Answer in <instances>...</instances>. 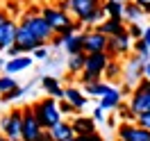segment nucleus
I'll return each instance as SVG.
<instances>
[{"label":"nucleus","instance_id":"f257e3e1","mask_svg":"<svg viewBox=\"0 0 150 141\" xmlns=\"http://www.w3.org/2000/svg\"><path fill=\"white\" fill-rule=\"evenodd\" d=\"M30 107H32V112H34V116H37V121L41 123L43 130H52L59 121H64V116L59 112V100L50 98V96L37 100V103L30 105Z\"/></svg>","mask_w":150,"mask_h":141},{"label":"nucleus","instance_id":"f03ea898","mask_svg":"<svg viewBox=\"0 0 150 141\" xmlns=\"http://www.w3.org/2000/svg\"><path fill=\"white\" fill-rule=\"evenodd\" d=\"M21 128H23V107L21 109H11L9 114L5 112L0 116V134L7 141H18Z\"/></svg>","mask_w":150,"mask_h":141},{"label":"nucleus","instance_id":"7ed1b4c3","mask_svg":"<svg viewBox=\"0 0 150 141\" xmlns=\"http://www.w3.org/2000/svg\"><path fill=\"white\" fill-rule=\"evenodd\" d=\"M143 64H146V62H143L139 55L125 57V62H123V86L134 89V86L143 80Z\"/></svg>","mask_w":150,"mask_h":141},{"label":"nucleus","instance_id":"20e7f679","mask_svg":"<svg viewBox=\"0 0 150 141\" xmlns=\"http://www.w3.org/2000/svg\"><path fill=\"white\" fill-rule=\"evenodd\" d=\"M23 23L32 30V34H34L41 43H50V39L55 37V30L50 28V23L41 16V11H39V14H25V16H23Z\"/></svg>","mask_w":150,"mask_h":141},{"label":"nucleus","instance_id":"39448f33","mask_svg":"<svg viewBox=\"0 0 150 141\" xmlns=\"http://www.w3.org/2000/svg\"><path fill=\"white\" fill-rule=\"evenodd\" d=\"M132 43H134V39L130 37L127 30L121 32V34H116V37H109V41H107V55L112 59H125V57L132 55Z\"/></svg>","mask_w":150,"mask_h":141},{"label":"nucleus","instance_id":"423d86ee","mask_svg":"<svg viewBox=\"0 0 150 141\" xmlns=\"http://www.w3.org/2000/svg\"><path fill=\"white\" fill-rule=\"evenodd\" d=\"M127 105L132 107V112L137 114H143V112H150V82L148 80H141L139 84L134 86V91L130 94V100Z\"/></svg>","mask_w":150,"mask_h":141},{"label":"nucleus","instance_id":"0eeeda50","mask_svg":"<svg viewBox=\"0 0 150 141\" xmlns=\"http://www.w3.org/2000/svg\"><path fill=\"white\" fill-rule=\"evenodd\" d=\"M43 134L41 123L37 121V116L32 112V107H23V128H21V139L23 141H37Z\"/></svg>","mask_w":150,"mask_h":141},{"label":"nucleus","instance_id":"6e6552de","mask_svg":"<svg viewBox=\"0 0 150 141\" xmlns=\"http://www.w3.org/2000/svg\"><path fill=\"white\" fill-rule=\"evenodd\" d=\"M118 141H150V130L141 128L139 123H121L116 128Z\"/></svg>","mask_w":150,"mask_h":141},{"label":"nucleus","instance_id":"1a4fd4ad","mask_svg":"<svg viewBox=\"0 0 150 141\" xmlns=\"http://www.w3.org/2000/svg\"><path fill=\"white\" fill-rule=\"evenodd\" d=\"M14 43L23 50V55H25V52H32V50H34V48H39V46H43V43H41V41L32 34V30H30L23 21H21L18 28H16V41H14Z\"/></svg>","mask_w":150,"mask_h":141},{"label":"nucleus","instance_id":"9d476101","mask_svg":"<svg viewBox=\"0 0 150 141\" xmlns=\"http://www.w3.org/2000/svg\"><path fill=\"white\" fill-rule=\"evenodd\" d=\"M107 41L109 37H105L98 30H84V52H107Z\"/></svg>","mask_w":150,"mask_h":141},{"label":"nucleus","instance_id":"9b49d317","mask_svg":"<svg viewBox=\"0 0 150 141\" xmlns=\"http://www.w3.org/2000/svg\"><path fill=\"white\" fill-rule=\"evenodd\" d=\"M100 5H103V0H71V16L77 21H84Z\"/></svg>","mask_w":150,"mask_h":141},{"label":"nucleus","instance_id":"f8f14e48","mask_svg":"<svg viewBox=\"0 0 150 141\" xmlns=\"http://www.w3.org/2000/svg\"><path fill=\"white\" fill-rule=\"evenodd\" d=\"M41 89H43L50 98H55V100H64L66 98V86L62 84L55 75H43L41 77Z\"/></svg>","mask_w":150,"mask_h":141},{"label":"nucleus","instance_id":"ddd939ff","mask_svg":"<svg viewBox=\"0 0 150 141\" xmlns=\"http://www.w3.org/2000/svg\"><path fill=\"white\" fill-rule=\"evenodd\" d=\"M71 125H73L75 137H86V134H93V132H98L93 116H82V114H75V118L71 121Z\"/></svg>","mask_w":150,"mask_h":141},{"label":"nucleus","instance_id":"4468645a","mask_svg":"<svg viewBox=\"0 0 150 141\" xmlns=\"http://www.w3.org/2000/svg\"><path fill=\"white\" fill-rule=\"evenodd\" d=\"M16 28H18V23H14L11 18L0 23V50L2 52L9 46H14V41H16Z\"/></svg>","mask_w":150,"mask_h":141},{"label":"nucleus","instance_id":"2eb2a0df","mask_svg":"<svg viewBox=\"0 0 150 141\" xmlns=\"http://www.w3.org/2000/svg\"><path fill=\"white\" fill-rule=\"evenodd\" d=\"M109 59H112V57L107 55V52H86L84 71H89V73H105Z\"/></svg>","mask_w":150,"mask_h":141},{"label":"nucleus","instance_id":"dca6fc26","mask_svg":"<svg viewBox=\"0 0 150 141\" xmlns=\"http://www.w3.org/2000/svg\"><path fill=\"white\" fill-rule=\"evenodd\" d=\"M96 30L103 32L105 37H116V34H121V32L127 30V23H125V18H105Z\"/></svg>","mask_w":150,"mask_h":141},{"label":"nucleus","instance_id":"f3484780","mask_svg":"<svg viewBox=\"0 0 150 141\" xmlns=\"http://www.w3.org/2000/svg\"><path fill=\"white\" fill-rule=\"evenodd\" d=\"M64 37V50L68 55L84 52V32H73V34H62Z\"/></svg>","mask_w":150,"mask_h":141},{"label":"nucleus","instance_id":"a211bd4d","mask_svg":"<svg viewBox=\"0 0 150 141\" xmlns=\"http://www.w3.org/2000/svg\"><path fill=\"white\" fill-rule=\"evenodd\" d=\"M30 66H32V57L21 55V57H14V59H7V64H5V71H2V73L14 75V73H21V71H28Z\"/></svg>","mask_w":150,"mask_h":141},{"label":"nucleus","instance_id":"6ab92c4d","mask_svg":"<svg viewBox=\"0 0 150 141\" xmlns=\"http://www.w3.org/2000/svg\"><path fill=\"white\" fill-rule=\"evenodd\" d=\"M103 77H105V82H109V84H112V82H121L123 80V64L118 59H109Z\"/></svg>","mask_w":150,"mask_h":141},{"label":"nucleus","instance_id":"aec40b11","mask_svg":"<svg viewBox=\"0 0 150 141\" xmlns=\"http://www.w3.org/2000/svg\"><path fill=\"white\" fill-rule=\"evenodd\" d=\"M48 132H50L52 141H66V139H71V137H75L73 125H71V123H66V121H59L52 130H48Z\"/></svg>","mask_w":150,"mask_h":141},{"label":"nucleus","instance_id":"412c9836","mask_svg":"<svg viewBox=\"0 0 150 141\" xmlns=\"http://www.w3.org/2000/svg\"><path fill=\"white\" fill-rule=\"evenodd\" d=\"M86 64V52H77V55H68V62H66V68L73 77H77L82 71H84Z\"/></svg>","mask_w":150,"mask_h":141},{"label":"nucleus","instance_id":"4be33fe9","mask_svg":"<svg viewBox=\"0 0 150 141\" xmlns=\"http://www.w3.org/2000/svg\"><path fill=\"white\" fill-rule=\"evenodd\" d=\"M121 103H123V91L121 89H112L105 98H100V107H103V109H114V112H116Z\"/></svg>","mask_w":150,"mask_h":141},{"label":"nucleus","instance_id":"5701e85b","mask_svg":"<svg viewBox=\"0 0 150 141\" xmlns=\"http://www.w3.org/2000/svg\"><path fill=\"white\" fill-rule=\"evenodd\" d=\"M143 16H146V14H143V9H141L134 0L125 2V7H123V18H125V23H137V21L143 18Z\"/></svg>","mask_w":150,"mask_h":141},{"label":"nucleus","instance_id":"b1692460","mask_svg":"<svg viewBox=\"0 0 150 141\" xmlns=\"http://www.w3.org/2000/svg\"><path fill=\"white\" fill-rule=\"evenodd\" d=\"M82 89H84L86 96H93V98H105V96L109 94L114 86L109 84V82H103V80H100V82H96V84H86V86H82Z\"/></svg>","mask_w":150,"mask_h":141},{"label":"nucleus","instance_id":"393cba45","mask_svg":"<svg viewBox=\"0 0 150 141\" xmlns=\"http://www.w3.org/2000/svg\"><path fill=\"white\" fill-rule=\"evenodd\" d=\"M66 100L71 105H75L77 109H82L86 105V94L84 91H80L77 86H66Z\"/></svg>","mask_w":150,"mask_h":141},{"label":"nucleus","instance_id":"a878e982","mask_svg":"<svg viewBox=\"0 0 150 141\" xmlns=\"http://www.w3.org/2000/svg\"><path fill=\"white\" fill-rule=\"evenodd\" d=\"M103 7L107 11V18H123L125 2H121V0H103Z\"/></svg>","mask_w":150,"mask_h":141},{"label":"nucleus","instance_id":"bb28decb","mask_svg":"<svg viewBox=\"0 0 150 141\" xmlns=\"http://www.w3.org/2000/svg\"><path fill=\"white\" fill-rule=\"evenodd\" d=\"M116 114H118L121 123H137V114L132 112V107H130L127 103H121V105H118Z\"/></svg>","mask_w":150,"mask_h":141},{"label":"nucleus","instance_id":"cd10ccee","mask_svg":"<svg viewBox=\"0 0 150 141\" xmlns=\"http://www.w3.org/2000/svg\"><path fill=\"white\" fill-rule=\"evenodd\" d=\"M30 86H32V84H28V86H14L11 91H7V94H2V96H0V100H2V103H11V100H18L23 94H28V91H30Z\"/></svg>","mask_w":150,"mask_h":141},{"label":"nucleus","instance_id":"c85d7f7f","mask_svg":"<svg viewBox=\"0 0 150 141\" xmlns=\"http://www.w3.org/2000/svg\"><path fill=\"white\" fill-rule=\"evenodd\" d=\"M132 50H134V55H139L143 62L150 59V48H148V43H146L143 39H137V41L132 43Z\"/></svg>","mask_w":150,"mask_h":141},{"label":"nucleus","instance_id":"c756f323","mask_svg":"<svg viewBox=\"0 0 150 141\" xmlns=\"http://www.w3.org/2000/svg\"><path fill=\"white\" fill-rule=\"evenodd\" d=\"M14 86H18V84H16V80H14V75H7V73L0 75V96L7 94V91H11Z\"/></svg>","mask_w":150,"mask_h":141},{"label":"nucleus","instance_id":"7c9ffc66","mask_svg":"<svg viewBox=\"0 0 150 141\" xmlns=\"http://www.w3.org/2000/svg\"><path fill=\"white\" fill-rule=\"evenodd\" d=\"M103 80V73H89V71H82L80 73V84L86 86V84H96Z\"/></svg>","mask_w":150,"mask_h":141},{"label":"nucleus","instance_id":"2f4dec72","mask_svg":"<svg viewBox=\"0 0 150 141\" xmlns=\"http://www.w3.org/2000/svg\"><path fill=\"white\" fill-rule=\"evenodd\" d=\"M32 57L39 59V62H46L48 57H50V48H48L46 43H43V46H39V48H34V50H32Z\"/></svg>","mask_w":150,"mask_h":141},{"label":"nucleus","instance_id":"473e14b6","mask_svg":"<svg viewBox=\"0 0 150 141\" xmlns=\"http://www.w3.org/2000/svg\"><path fill=\"white\" fill-rule=\"evenodd\" d=\"M59 112H62V116H66V114H77L80 109H77L75 105H71V103L64 98V100H59Z\"/></svg>","mask_w":150,"mask_h":141},{"label":"nucleus","instance_id":"72a5a7b5","mask_svg":"<svg viewBox=\"0 0 150 141\" xmlns=\"http://www.w3.org/2000/svg\"><path fill=\"white\" fill-rule=\"evenodd\" d=\"M127 32H130V37L134 39V41L143 37V28H141L139 23H127Z\"/></svg>","mask_w":150,"mask_h":141},{"label":"nucleus","instance_id":"f704fd0d","mask_svg":"<svg viewBox=\"0 0 150 141\" xmlns=\"http://www.w3.org/2000/svg\"><path fill=\"white\" fill-rule=\"evenodd\" d=\"M137 123H139L141 128H146V130H150V112H143L137 116Z\"/></svg>","mask_w":150,"mask_h":141},{"label":"nucleus","instance_id":"c9c22d12","mask_svg":"<svg viewBox=\"0 0 150 141\" xmlns=\"http://www.w3.org/2000/svg\"><path fill=\"white\" fill-rule=\"evenodd\" d=\"M5 52H7V59H14V57H21V55H23V50H21L16 43H14V46H9Z\"/></svg>","mask_w":150,"mask_h":141},{"label":"nucleus","instance_id":"e433bc0d","mask_svg":"<svg viewBox=\"0 0 150 141\" xmlns=\"http://www.w3.org/2000/svg\"><path fill=\"white\" fill-rule=\"evenodd\" d=\"M91 116H93V121L103 123V121H105V109H103V107H100V105H98V107H96V109H93V114H91Z\"/></svg>","mask_w":150,"mask_h":141},{"label":"nucleus","instance_id":"4c0bfd02","mask_svg":"<svg viewBox=\"0 0 150 141\" xmlns=\"http://www.w3.org/2000/svg\"><path fill=\"white\" fill-rule=\"evenodd\" d=\"M62 46H64V37L62 34H55L50 39V48H62Z\"/></svg>","mask_w":150,"mask_h":141},{"label":"nucleus","instance_id":"58836bf2","mask_svg":"<svg viewBox=\"0 0 150 141\" xmlns=\"http://www.w3.org/2000/svg\"><path fill=\"white\" fill-rule=\"evenodd\" d=\"M134 2H137L141 9H143V14H146V16H150V0H134Z\"/></svg>","mask_w":150,"mask_h":141},{"label":"nucleus","instance_id":"ea45409f","mask_svg":"<svg viewBox=\"0 0 150 141\" xmlns=\"http://www.w3.org/2000/svg\"><path fill=\"white\" fill-rule=\"evenodd\" d=\"M82 141H103V137H100L98 132H93V134H86V137H82Z\"/></svg>","mask_w":150,"mask_h":141},{"label":"nucleus","instance_id":"a19ab883","mask_svg":"<svg viewBox=\"0 0 150 141\" xmlns=\"http://www.w3.org/2000/svg\"><path fill=\"white\" fill-rule=\"evenodd\" d=\"M143 80H148V82H150V59L143 64Z\"/></svg>","mask_w":150,"mask_h":141},{"label":"nucleus","instance_id":"79ce46f5","mask_svg":"<svg viewBox=\"0 0 150 141\" xmlns=\"http://www.w3.org/2000/svg\"><path fill=\"white\" fill-rule=\"evenodd\" d=\"M141 39H143V41L148 43V48H150V25H148V28H143V37H141Z\"/></svg>","mask_w":150,"mask_h":141},{"label":"nucleus","instance_id":"37998d69","mask_svg":"<svg viewBox=\"0 0 150 141\" xmlns=\"http://www.w3.org/2000/svg\"><path fill=\"white\" fill-rule=\"evenodd\" d=\"M37 141H52V137H50V132H48V130H43V134H41Z\"/></svg>","mask_w":150,"mask_h":141},{"label":"nucleus","instance_id":"c03bdc74","mask_svg":"<svg viewBox=\"0 0 150 141\" xmlns=\"http://www.w3.org/2000/svg\"><path fill=\"white\" fill-rule=\"evenodd\" d=\"M105 123H107L109 128H114V125H116V116H109V118H105Z\"/></svg>","mask_w":150,"mask_h":141},{"label":"nucleus","instance_id":"a18cd8bd","mask_svg":"<svg viewBox=\"0 0 150 141\" xmlns=\"http://www.w3.org/2000/svg\"><path fill=\"white\" fill-rule=\"evenodd\" d=\"M7 18H9V16H7V11L0 9V23H2V21H7Z\"/></svg>","mask_w":150,"mask_h":141},{"label":"nucleus","instance_id":"49530a36","mask_svg":"<svg viewBox=\"0 0 150 141\" xmlns=\"http://www.w3.org/2000/svg\"><path fill=\"white\" fill-rule=\"evenodd\" d=\"M5 64H7V59H2V57H0V71H5Z\"/></svg>","mask_w":150,"mask_h":141},{"label":"nucleus","instance_id":"de8ad7c7","mask_svg":"<svg viewBox=\"0 0 150 141\" xmlns=\"http://www.w3.org/2000/svg\"><path fill=\"white\" fill-rule=\"evenodd\" d=\"M66 141H82V137H71V139H66Z\"/></svg>","mask_w":150,"mask_h":141},{"label":"nucleus","instance_id":"09e8293b","mask_svg":"<svg viewBox=\"0 0 150 141\" xmlns=\"http://www.w3.org/2000/svg\"><path fill=\"white\" fill-rule=\"evenodd\" d=\"M0 141H7V139H5V137H2V134H0Z\"/></svg>","mask_w":150,"mask_h":141},{"label":"nucleus","instance_id":"8fccbe9b","mask_svg":"<svg viewBox=\"0 0 150 141\" xmlns=\"http://www.w3.org/2000/svg\"><path fill=\"white\" fill-rule=\"evenodd\" d=\"M121 2H130V0H121Z\"/></svg>","mask_w":150,"mask_h":141},{"label":"nucleus","instance_id":"3c124183","mask_svg":"<svg viewBox=\"0 0 150 141\" xmlns=\"http://www.w3.org/2000/svg\"><path fill=\"white\" fill-rule=\"evenodd\" d=\"M18 141H23V139H18Z\"/></svg>","mask_w":150,"mask_h":141}]
</instances>
